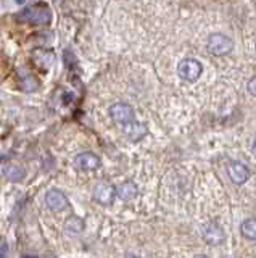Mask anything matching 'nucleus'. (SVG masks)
Segmentation results:
<instances>
[{"mask_svg": "<svg viewBox=\"0 0 256 258\" xmlns=\"http://www.w3.org/2000/svg\"><path fill=\"white\" fill-rule=\"evenodd\" d=\"M17 20L20 23L33 24V26H45V24H50L52 21V10L47 4L41 2L21 10L17 15Z\"/></svg>", "mask_w": 256, "mask_h": 258, "instance_id": "1", "label": "nucleus"}, {"mask_svg": "<svg viewBox=\"0 0 256 258\" xmlns=\"http://www.w3.org/2000/svg\"><path fill=\"white\" fill-rule=\"evenodd\" d=\"M202 71H203L202 63H200L198 60H194V58L182 60L178 67L179 76L184 81H187V83H195V81L202 76Z\"/></svg>", "mask_w": 256, "mask_h": 258, "instance_id": "2", "label": "nucleus"}, {"mask_svg": "<svg viewBox=\"0 0 256 258\" xmlns=\"http://www.w3.org/2000/svg\"><path fill=\"white\" fill-rule=\"evenodd\" d=\"M232 47H234V42L226 34H213L208 39V50L214 56L227 55L232 50Z\"/></svg>", "mask_w": 256, "mask_h": 258, "instance_id": "3", "label": "nucleus"}, {"mask_svg": "<svg viewBox=\"0 0 256 258\" xmlns=\"http://www.w3.org/2000/svg\"><path fill=\"white\" fill-rule=\"evenodd\" d=\"M110 116L115 123L124 126L127 123L135 121V111L131 105H127V103H115L110 107Z\"/></svg>", "mask_w": 256, "mask_h": 258, "instance_id": "4", "label": "nucleus"}, {"mask_svg": "<svg viewBox=\"0 0 256 258\" xmlns=\"http://www.w3.org/2000/svg\"><path fill=\"white\" fill-rule=\"evenodd\" d=\"M68 197L58 189H50L45 194V207L50 212H63L68 208Z\"/></svg>", "mask_w": 256, "mask_h": 258, "instance_id": "5", "label": "nucleus"}, {"mask_svg": "<svg viewBox=\"0 0 256 258\" xmlns=\"http://www.w3.org/2000/svg\"><path fill=\"white\" fill-rule=\"evenodd\" d=\"M203 239L210 245H219L226 239V234H224V229L221 228L219 223L210 221L203 226Z\"/></svg>", "mask_w": 256, "mask_h": 258, "instance_id": "6", "label": "nucleus"}, {"mask_svg": "<svg viewBox=\"0 0 256 258\" xmlns=\"http://www.w3.org/2000/svg\"><path fill=\"white\" fill-rule=\"evenodd\" d=\"M250 174L251 173H250V169H248V166L240 163V161H230L227 165V176L230 177V181L237 185L245 184L250 179Z\"/></svg>", "mask_w": 256, "mask_h": 258, "instance_id": "7", "label": "nucleus"}, {"mask_svg": "<svg viewBox=\"0 0 256 258\" xmlns=\"http://www.w3.org/2000/svg\"><path fill=\"white\" fill-rule=\"evenodd\" d=\"M100 157L92 152H82L74 158V166L77 169H82V171H95V169L100 168Z\"/></svg>", "mask_w": 256, "mask_h": 258, "instance_id": "8", "label": "nucleus"}, {"mask_svg": "<svg viewBox=\"0 0 256 258\" xmlns=\"http://www.w3.org/2000/svg\"><path fill=\"white\" fill-rule=\"evenodd\" d=\"M94 199L97 200L100 205H111L116 199V187L108 182L97 184L94 189Z\"/></svg>", "mask_w": 256, "mask_h": 258, "instance_id": "9", "label": "nucleus"}, {"mask_svg": "<svg viewBox=\"0 0 256 258\" xmlns=\"http://www.w3.org/2000/svg\"><path fill=\"white\" fill-rule=\"evenodd\" d=\"M123 131L126 134V137L129 141H140L143 136L148 133L147 126L143 123H139V121H132V123H127L123 126Z\"/></svg>", "mask_w": 256, "mask_h": 258, "instance_id": "10", "label": "nucleus"}, {"mask_svg": "<svg viewBox=\"0 0 256 258\" xmlns=\"http://www.w3.org/2000/svg\"><path fill=\"white\" fill-rule=\"evenodd\" d=\"M137 194H139V187H137V184L132 182V181H126L116 187V196L124 202L134 200L135 197H137Z\"/></svg>", "mask_w": 256, "mask_h": 258, "instance_id": "11", "label": "nucleus"}, {"mask_svg": "<svg viewBox=\"0 0 256 258\" xmlns=\"http://www.w3.org/2000/svg\"><path fill=\"white\" fill-rule=\"evenodd\" d=\"M2 174L5 176V179H7V181H10V182H20V181L25 179L26 169L23 168V166H20V165L10 163V165L4 166Z\"/></svg>", "mask_w": 256, "mask_h": 258, "instance_id": "12", "label": "nucleus"}, {"mask_svg": "<svg viewBox=\"0 0 256 258\" xmlns=\"http://www.w3.org/2000/svg\"><path fill=\"white\" fill-rule=\"evenodd\" d=\"M65 231L71 236H77L84 231V221L79 216H69L65 221Z\"/></svg>", "mask_w": 256, "mask_h": 258, "instance_id": "13", "label": "nucleus"}, {"mask_svg": "<svg viewBox=\"0 0 256 258\" xmlns=\"http://www.w3.org/2000/svg\"><path fill=\"white\" fill-rule=\"evenodd\" d=\"M240 232L248 240H256V218H248L240 226Z\"/></svg>", "mask_w": 256, "mask_h": 258, "instance_id": "14", "label": "nucleus"}, {"mask_svg": "<svg viewBox=\"0 0 256 258\" xmlns=\"http://www.w3.org/2000/svg\"><path fill=\"white\" fill-rule=\"evenodd\" d=\"M9 255V245L4 239H0V258H7Z\"/></svg>", "mask_w": 256, "mask_h": 258, "instance_id": "15", "label": "nucleus"}, {"mask_svg": "<svg viewBox=\"0 0 256 258\" xmlns=\"http://www.w3.org/2000/svg\"><path fill=\"white\" fill-rule=\"evenodd\" d=\"M248 91H250L251 95L256 97V76H253L250 81H248Z\"/></svg>", "mask_w": 256, "mask_h": 258, "instance_id": "16", "label": "nucleus"}, {"mask_svg": "<svg viewBox=\"0 0 256 258\" xmlns=\"http://www.w3.org/2000/svg\"><path fill=\"white\" fill-rule=\"evenodd\" d=\"M251 150H253V155L256 157V141L253 142V149H251Z\"/></svg>", "mask_w": 256, "mask_h": 258, "instance_id": "17", "label": "nucleus"}, {"mask_svg": "<svg viewBox=\"0 0 256 258\" xmlns=\"http://www.w3.org/2000/svg\"><path fill=\"white\" fill-rule=\"evenodd\" d=\"M194 258H208V256H205V255H195Z\"/></svg>", "mask_w": 256, "mask_h": 258, "instance_id": "18", "label": "nucleus"}, {"mask_svg": "<svg viewBox=\"0 0 256 258\" xmlns=\"http://www.w3.org/2000/svg\"><path fill=\"white\" fill-rule=\"evenodd\" d=\"M127 258H140V256H135V255H129V256H127Z\"/></svg>", "mask_w": 256, "mask_h": 258, "instance_id": "19", "label": "nucleus"}]
</instances>
